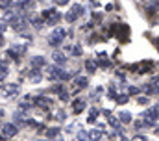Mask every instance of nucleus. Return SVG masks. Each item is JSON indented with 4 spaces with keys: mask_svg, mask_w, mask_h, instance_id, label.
<instances>
[{
    "mask_svg": "<svg viewBox=\"0 0 159 141\" xmlns=\"http://www.w3.org/2000/svg\"><path fill=\"white\" fill-rule=\"evenodd\" d=\"M70 52H72L74 56H80V54H81V48H80V46H74V48H70Z\"/></svg>",
    "mask_w": 159,
    "mask_h": 141,
    "instance_id": "7c9ffc66",
    "label": "nucleus"
},
{
    "mask_svg": "<svg viewBox=\"0 0 159 141\" xmlns=\"http://www.w3.org/2000/svg\"><path fill=\"white\" fill-rule=\"evenodd\" d=\"M30 78H32V82H41V78H43V76H41V72H39L37 67L30 72Z\"/></svg>",
    "mask_w": 159,
    "mask_h": 141,
    "instance_id": "412c9836",
    "label": "nucleus"
},
{
    "mask_svg": "<svg viewBox=\"0 0 159 141\" xmlns=\"http://www.w3.org/2000/svg\"><path fill=\"white\" fill-rule=\"evenodd\" d=\"M59 136V128H50L48 130V138H57Z\"/></svg>",
    "mask_w": 159,
    "mask_h": 141,
    "instance_id": "c85d7f7f",
    "label": "nucleus"
},
{
    "mask_svg": "<svg viewBox=\"0 0 159 141\" xmlns=\"http://www.w3.org/2000/svg\"><path fill=\"white\" fill-rule=\"evenodd\" d=\"M119 119H120V123L128 124V123H131V113H129V111H120V113H119Z\"/></svg>",
    "mask_w": 159,
    "mask_h": 141,
    "instance_id": "f3484780",
    "label": "nucleus"
},
{
    "mask_svg": "<svg viewBox=\"0 0 159 141\" xmlns=\"http://www.w3.org/2000/svg\"><path fill=\"white\" fill-rule=\"evenodd\" d=\"M102 136H104V132H102V130H98V128H94V130H91V132H89L91 141H100V139H102Z\"/></svg>",
    "mask_w": 159,
    "mask_h": 141,
    "instance_id": "4468645a",
    "label": "nucleus"
},
{
    "mask_svg": "<svg viewBox=\"0 0 159 141\" xmlns=\"http://www.w3.org/2000/svg\"><path fill=\"white\" fill-rule=\"evenodd\" d=\"M96 67H98V63H96L94 60H87V61H85V69L89 70V72H94Z\"/></svg>",
    "mask_w": 159,
    "mask_h": 141,
    "instance_id": "6ab92c4d",
    "label": "nucleus"
},
{
    "mask_svg": "<svg viewBox=\"0 0 159 141\" xmlns=\"http://www.w3.org/2000/svg\"><path fill=\"white\" fill-rule=\"evenodd\" d=\"M104 115L107 117V123H109L115 130H120V119H119V117H115L111 111H104Z\"/></svg>",
    "mask_w": 159,
    "mask_h": 141,
    "instance_id": "9d476101",
    "label": "nucleus"
},
{
    "mask_svg": "<svg viewBox=\"0 0 159 141\" xmlns=\"http://www.w3.org/2000/svg\"><path fill=\"white\" fill-rule=\"evenodd\" d=\"M78 141H91V138H89V134H87L85 130L80 128L78 130Z\"/></svg>",
    "mask_w": 159,
    "mask_h": 141,
    "instance_id": "b1692460",
    "label": "nucleus"
},
{
    "mask_svg": "<svg viewBox=\"0 0 159 141\" xmlns=\"http://www.w3.org/2000/svg\"><path fill=\"white\" fill-rule=\"evenodd\" d=\"M11 4H13L11 0H0V7H9Z\"/></svg>",
    "mask_w": 159,
    "mask_h": 141,
    "instance_id": "c756f323",
    "label": "nucleus"
},
{
    "mask_svg": "<svg viewBox=\"0 0 159 141\" xmlns=\"http://www.w3.org/2000/svg\"><path fill=\"white\" fill-rule=\"evenodd\" d=\"M109 139H111V141H128L124 136H122V134H120V132H115V134H113Z\"/></svg>",
    "mask_w": 159,
    "mask_h": 141,
    "instance_id": "a878e982",
    "label": "nucleus"
},
{
    "mask_svg": "<svg viewBox=\"0 0 159 141\" xmlns=\"http://www.w3.org/2000/svg\"><path fill=\"white\" fill-rule=\"evenodd\" d=\"M85 108H87V104H85V100H83V99H78V100H74V102H72V109H74V113H81Z\"/></svg>",
    "mask_w": 159,
    "mask_h": 141,
    "instance_id": "ddd939ff",
    "label": "nucleus"
},
{
    "mask_svg": "<svg viewBox=\"0 0 159 141\" xmlns=\"http://www.w3.org/2000/svg\"><path fill=\"white\" fill-rule=\"evenodd\" d=\"M17 6L20 7V11L22 9H30L34 6V0H17Z\"/></svg>",
    "mask_w": 159,
    "mask_h": 141,
    "instance_id": "dca6fc26",
    "label": "nucleus"
},
{
    "mask_svg": "<svg viewBox=\"0 0 159 141\" xmlns=\"http://www.w3.org/2000/svg\"><path fill=\"white\" fill-rule=\"evenodd\" d=\"M87 85H89V80H87L85 76H76V78H74V87H76V89H85Z\"/></svg>",
    "mask_w": 159,
    "mask_h": 141,
    "instance_id": "f8f14e48",
    "label": "nucleus"
},
{
    "mask_svg": "<svg viewBox=\"0 0 159 141\" xmlns=\"http://www.w3.org/2000/svg\"><path fill=\"white\" fill-rule=\"evenodd\" d=\"M139 91H141V89L135 87V85H129V87H128V95H139Z\"/></svg>",
    "mask_w": 159,
    "mask_h": 141,
    "instance_id": "cd10ccee",
    "label": "nucleus"
},
{
    "mask_svg": "<svg viewBox=\"0 0 159 141\" xmlns=\"http://www.w3.org/2000/svg\"><path fill=\"white\" fill-rule=\"evenodd\" d=\"M57 119H59V121H65V113H63V111H61V109H59V111H57Z\"/></svg>",
    "mask_w": 159,
    "mask_h": 141,
    "instance_id": "2f4dec72",
    "label": "nucleus"
},
{
    "mask_svg": "<svg viewBox=\"0 0 159 141\" xmlns=\"http://www.w3.org/2000/svg\"><path fill=\"white\" fill-rule=\"evenodd\" d=\"M98 65L109 67V61H107V54H106V52H100V54H98Z\"/></svg>",
    "mask_w": 159,
    "mask_h": 141,
    "instance_id": "a211bd4d",
    "label": "nucleus"
},
{
    "mask_svg": "<svg viewBox=\"0 0 159 141\" xmlns=\"http://www.w3.org/2000/svg\"><path fill=\"white\" fill-rule=\"evenodd\" d=\"M146 9H148V13H157V11H159V2H157V0H156V2H150Z\"/></svg>",
    "mask_w": 159,
    "mask_h": 141,
    "instance_id": "4be33fe9",
    "label": "nucleus"
},
{
    "mask_svg": "<svg viewBox=\"0 0 159 141\" xmlns=\"http://www.w3.org/2000/svg\"><path fill=\"white\" fill-rule=\"evenodd\" d=\"M156 134H157V136H159V128H157V130H156Z\"/></svg>",
    "mask_w": 159,
    "mask_h": 141,
    "instance_id": "c9c22d12",
    "label": "nucleus"
},
{
    "mask_svg": "<svg viewBox=\"0 0 159 141\" xmlns=\"http://www.w3.org/2000/svg\"><path fill=\"white\" fill-rule=\"evenodd\" d=\"M65 35H67V30H65L63 26H57V28L50 34V37H48V45H50V46H54V48H56V46H59V45L65 41Z\"/></svg>",
    "mask_w": 159,
    "mask_h": 141,
    "instance_id": "f257e3e1",
    "label": "nucleus"
},
{
    "mask_svg": "<svg viewBox=\"0 0 159 141\" xmlns=\"http://www.w3.org/2000/svg\"><path fill=\"white\" fill-rule=\"evenodd\" d=\"M34 104L43 108V109H48V108H52V100L48 97H35L34 99Z\"/></svg>",
    "mask_w": 159,
    "mask_h": 141,
    "instance_id": "1a4fd4ad",
    "label": "nucleus"
},
{
    "mask_svg": "<svg viewBox=\"0 0 159 141\" xmlns=\"http://www.w3.org/2000/svg\"><path fill=\"white\" fill-rule=\"evenodd\" d=\"M0 85H2V84H0Z\"/></svg>",
    "mask_w": 159,
    "mask_h": 141,
    "instance_id": "4c0bfd02",
    "label": "nucleus"
},
{
    "mask_svg": "<svg viewBox=\"0 0 159 141\" xmlns=\"http://www.w3.org/2000/svg\"><path fill=\"white\" fill-rule=\"evenodd\" d=\"M143 119L148 121L150 124H156V121L159 119V109L157 108H150V109H146V111L143 113Z\"/></svg>",
    "mask_w": 159,
    "mask_h": 141,
    "instance_id": "39448f33",
    "label": "nucleus"
},
{
    "mask_svg": "<svg viewBox=\"0 0 159 141\" xmlns=\"http://www.w3.org/2000/svg\"><path fill=\"white\" fill-rule=\"evenodd\" d=\"M52 58H54V61H56V63H57V65H59V67H61V65H65V63H67V56H63V54H61V52H56V54H54V56H52Z\"/></svg>",
    "mask_w": 159,
    "mask_h": 141,
    "instance_id": "2eb2a0df",
    "label": "nucleus"
},
{
    "mask_svg": "<svg viewBox=\"0 0 159 141\" xmlns=\"http://www.w3.org/2000/svg\"><path fill=\"white\" fill-rule=\"evenodd\" d=\"M32 63H34V67H43V65H46V60H44L43 56H35V58L32 60Z\"/></svg>",
    "mask_w": 159,
    "mask_h": 141,
    "instance_id": "aec40b11",
    "label": "nucleus"
},
{
    "mask_svg": "<svg viewBox=\"0 0 159 141\" xmlns=\"http://www.w3.org/2000/svg\"><path fill=\"white\" fill-rule=\"evenodd\" d=\"M156 108H157V109H159V102H157V106H156Z\"/></svg>",
    "mask_w": 159,
    "mask_h": 141,
    "instance_id": "e433bc0d",
    "label": "nucleus"
},
{
    "mask_svg": "<svg viewBox=\"0 0 159 141\" xmlns=\"http://www.w3.org/2000/svg\"><path fill=\"white\" fill-rule=\"evenodd\" d=\"M0 141H2V139H0Z\"/></svg>",
    "mask_w": 159,
    "mask_h": 141,
    "instance_id": "58836bf2",
    "label": "nucleus"
},
{
    "mask_svg": "<svg viewBox=\"0 0 159 141\" xmlns=\"http://www.w3.org/2000/svg\"><path fill=\"white\" fill-rule=\"evenodd\" d=\"M57 6H65V4H69V0H54Z\"/></svg>",
    "mask_w": 159,
    "mask_h": 141,
    "instance_id": "473e14b6",
    "label": "nucleus"
},
{
    "mask_svg": "<svg viewBox=\"0 0 159 141\" xmlns=\"http://www.w3.org/2000/svg\"><path fill=\"white\" fill-rule=\"evenodd\" d=\"M131 141H148V139H146L144 136H137V138H133Z\"/></svg>",
    "mask_w": 159,
    "mask_h": 141,
    "instance_id": "72a5a7b5",
    "label": "nucleus"
},
{
    "mask_svg": "<svg viewBox=\"0 0 159 141\" xmlns=\"http://www.w3.org/2000/svg\"><path fill=\"white\" fill-rule=\"evenodd\" d=\"M128 100H129V95H128V93H126V95H119V97H117V102H119V104H126Z\"/></svg>",
    "mask_w": 159,
    "mask_h": 141,
    "instance_id": "bb28decb",
    "label": "nucleus"
},
{
    "mask_svg": "<svg viewBox=\"0 0 159 141\" xmlns=\"http://www.w3.org/2000/svg\"><path fill=\"white\" fill-rule=\"evenodd\" d=\"M83 11H85V7L81 6V4H74L69 11H67V15H65V21L67 22H74L78 17H81L83 15Z\"/></svg>",
    "mask_w": 159,
    "mask_h": 141,
    "instance_id": "7ed1b4c3",
    "label": "nucleus"
},
{
    "mask_svg": "<svg viewBox=\"0 0 159 141\" xmlns=\"http://www.w3.org/2000/svg\"><path fill=\"white\" fill-rule=\"evenodd\" d=\"M98 113H100V109L93 108V109H91V115H89V119H87V121H89V123H94V121L98 119Z\"/></svg>",
    "mask_w": 159,
    "mask_h": 141,
    "instance_id": "5701e85b",
    "label": "nucleus"
},
{
    "mask_svg": "<svg viewBox=\"0 0 159 141\" xmlns=\"http://www.w3.org/2000/svg\"><path fill=\"white\" fill-rule=\"evenodd\" d=\"M143 89H144L146 93H150V95H159V76L152 78V84H150V87H148V85H144Z\"/></svg>",
    "mask_w": 159,
    "mask_h": 141,
    "instance_id": "6e6552de",
    "label": "nucleus"
},
{
    "mask_svg": "<svg viewBox=\"0 0 159 141\" xmlns=\"http://www.w3.org/2000/svg\"><path fill=\"white\" fill-rule=\"evenodd\" d=\"M150 102V99L146 97V95H141V97H137V104H141V106H146Z\"/></svg>",
    "mask_w": 159,
    "mask_h": 141,
    "instance_id": "393cba45",
    "label": "nucleus"
},
{
    "mask_svg": "<svg viewBox=\"0 0 159 141\" xmlns=\"http://www.w3.org/2000/svg\"><path fill=\"white\" fill-rule=\"evenodd\" d=\"M2 134H4L6 138H15V136L19 134V128H17V124H13V123H6V124L2 126Z\"/></svg>",
    "mask_w": 159,
    "mask_h": 141,
    "instance_id": "423d86ee",
    "label": "nucleus"
},
{
    "mask_svg": "<svg viewBox=\"0 0 159 141\" xmlns=\"http://www.w3.org/2000/svg\"><path fill=\"white\" fill-rule=\"evenodd\" d=\"M72 74H69V72H65V70L61 69L59 65H52L50 69H48V78L50 80H57V82H63V80H69Z\"/></svg>",
    "mask_w": 159,
    "mask_h": 141,
    "instance_id": "f03ea898",
    "label": "nucleus"
},
{
    "mask_svg": "<svg viewBox=\"0 0 159 141\" xmlns=\"http://www.w3.org/2000/svg\"><path fill=\"white\" fill-rule=\"evenodd\" d=\"M43 19L46 21V24H50V26H54V24H57V21L61 19V15L52 7V9H44L43 11Z\"/></svg>",
    "mask_w": 159,
    "mask_h": 141,
    "instance_id": "20e7f679",
    "label": "nucleus"
},
{
    "mask_svg": "<svg viewBox=\"0 0 159 141\" xmlns=\"http://www.w3.org/2000/svg\"><path fill=\"white\" fill-rule=\"evenodd\" d=\"M9 24H11L13 28H17V30H24V28L28 26L26 19H24V17H20V15H15L13 19H9Z\"/></svg>",
    "mask_w": 159,
    "mask_h": 141,
    "instance_id": "0eeeda50",
    "label": "nucleus"
},
{
    "mask_svg": "<svg viewBox=\"0 0 159 141\" xmlns=\"http://www.w3.org/2000/svg\"><path fill=\"white\" fill-rule=\"evenodd\" d=\"M17 91H19V85H15V84H7L6 87H2V93L6 97H13V95H17Z\"/></svg>",
    "mask_w": 159,
    "mask_h": 141,
    "instance_id": "9b49d317",
    "label": "nucleus"
},
{
    "mask_svg": "<svg viewBox=\"0 0 159 141\" xmlns=\"http://www.w3.org/2000/svg\"><path fill=\"white\" fill-rule=\"evenodd\" d=\"M35 141H50V139H35Z\"/></svg>",
    "mask_w": 159,
    "mask_h": 141,
    "instance_id": "f704fd0d",
    "label": "nucleus"
}]
</instances>
